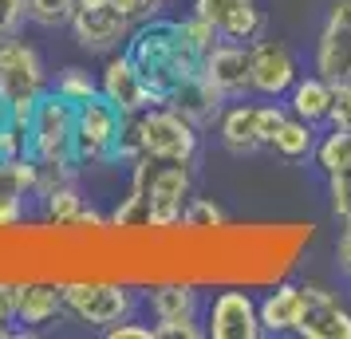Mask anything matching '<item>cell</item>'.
<instances>
[{
  "label": "cell",
  "instance_id": "1",
  "mask_svg": "<svg viewBox=\"0 0 351 339\" xmlns=\"http://www.w3.org/2000/svg\"><path fill=\"white\" fill-rule=\"evenodd\" d=\"M130 60L138 64L146 83L158 91L162 99L174 91L178 83L193 79L202 71V55L193 51V44L182 32V20H143L127 40Z\"/></svg>",
  "mask_w": 351,
  "mask_h": 339
},
{
  "label": "cell",
  "instance_id": "2",
  "mask_svg": "<svg viewBox=\"0 0 351 339\" xmlns=\"http://www.w3.org/2000/svg\"><path fill=\"white\" fill-rule=\"evenodd\" d=\"M24 154H32L40 166H80L75 158V103L64 99L56 87L44 91L36 103V114L24 130Z\"/></svg>",
  "mask_w": 351,
  "mask_h": 339
},
{
  "label": "cell",
  "instance_id": "3",
  "mask_svg": "<svg viewBox=\"0 0 351 339\" xmlns=\"http://www.w3.org/2000/svg\"><path fill=\"white\" fill-rule=\"evenodd\" d=\"M44 91H48V71L32 44H24L16 36L0 40V95L12 107V123L20 130H28Z\"/></svg>",
  "mask_w": 351,
  "mask_h": 339
},
{
  "label": "cell",
  "instance_id": "4",
  "mask_svg": "<svg viewBox=\"0 0 351 339\" xmlns=\"http://www.w3.org/2000/svg\"><path fill=\"white\" fill-rule=\"evenodd\" d=\"M130 123H134V134H138L143 158L186 162V166L197 158V127L190 118H182L170 103H158V107L130 114Z\"/></svg>",
  "mask_w": 351,
  "mask_h": 339
},
{
  "label": "cell",
  "instance_id": "5",
  "mask_svg": "<svg viewBox=\"0 0 351 339\" xmlns=\"http://www.w3.org/2000/svg\"><path fill=\"white\" fill-rule=\"evenodd\" d=\"M123 123H127V114L103 91L91 95L87 103H75V158H80V166H107L119 158Z\"/></svg>",
  "mask_w": 351,
  "mask_h": 339
},
{
  "label": "cell",
  "instance_id": "6",
  "mask_svg": "<svg viewBox=\"0 0 351 339\" xmlns=\"http://www.w3.org/2000/svg\"><path fill=\"white\" fill-rule=\"evenodd\" d=\"M64 304L67 312L83 320L87 327H111V323L127 320L134 312V292L123 280H107V276H87V280H64Z\"/></svg>",
  "mask_w": 351,
  "mask_h": 339
},
{
  "label": "cell",
  "instance_id": "7",
  "mask_svg": "<svg viewBox=\"0 0 351 339\" xmlns=\"http://www.w3.org/2000/svg\"><path fill=\"white\" fill-rule=\"evenodd\" d=\"M186 201H190V166L150 158V166H146V229L178 233Z\"/></svg>",
  "mask_w": 351,
  "mask_h": 339
},
{
  "label": "cell",
  "instance_id": "8",
  "mask_svg": "<svg viewBox=\"0 0 351 339\" xmlns=\"http://www.w3.org/2000/svg\"><path fill=\"white\" fill-rule=\"evenodd\" d=\"M99 91L111 99L123 114H138V111H146V107L166 103V99L146 83L138 64L130 60V51H111V55H107V64L99 71Z\"/></svg>",
  "mask_w": 351,
  "mask_h": 339
},
{
  "label": "cell",
  "instance_id": "9",
  "mask_svg": "<svg viewBox=\"0 0 351 339\" xmlns=\"http://www.w3.org/2000/svg\"><path fill=\"white\" fill-rule=\"evenodd\" d=\"M206 336L213 339H261L265 327H261V312H256V300L245 288H225L213 296L206 316Z\"/></svg>",
  "mask_w": 351,
  "mask_h": 339
},
{
  "label": "cell",
  "instance_id": "10",
  "mask_svg": "<svg viewBox=\"0 0 351 339\" xmlns=\"http://www.w3.org/2000/svg\"><path fill=\"white\" fill-rule=\"evenodd\" d=\"M40 190V162L32 154L0 158V229H20L28 197Z\"/></svg>",
  "mask_w": 351,
  "mask_h": 339
},
{
  "label": "cell",
  "instance_id": "11",
  "mask_svg": "<svg viewBox=\"0 0 351 339\" xmlns=\"http://www.w3.org/2000/svg\"><path fill=\"white\" fill-rule=\"evenodd\" d=\"M71 32H75V40H80V48L111 55V51H119L123 40H130L134 24L114 8L111 0H103V4L75 8V16H71Z\"/></svg>",
  "mask_w": 351,
  "mask_h": 339
},
{
  "label": "cell",
  "instance_id": "12",
  "mask_svg": "<svg viewBox=\"0 0 351 339\" xmlns=\"http://www.w3.org/2000/svg\"><path fill=\"white\" fill-rule=\"evenodd\" d=\"M202 75H206L225 99L249 95V91H253V55H249V44L221 40L213 51L202 55Z\"/></svg>",
  "mask_w": 351,
  "mask_h": 339
},
{
  "label": "cell",
  "instance_id": "13",
  "mask_svg": "<svg viewBox=\"0 0 351 339\" xmlns=\"http://www.w3.org/2000/svg\"><path fill=\"white\" fill-rule=\"evenodd\" d=\"M249 55H253V95L280 99L292 91V83L300 79L296 75V60H292V51L280 40L256 36L249 44Z\"/></svg>",
  "mask_w": 351,
  "mask_h": 339
},
{
  "label": "cell",
  "instance_id": "14",
  "mask_svg": "<svg viewBox=\"0 0 351 339\" xmlns=\"http://www.w3.org/2000/svg\"><path fill=\"white\" fill-rule=\"evenodd\" d=\"M304 288V316L296 336L304 339H351V312L319 284H300Z\"/></svg>",
  "mask_w": 351,
  "mask_h": 339
},
{
  "label": "cell",
  "instance_id": "15",
  "mask_svg": "<svg viewBox=\"0 0 351 339\" xmlns=\"http://www.w3.org/2000/svg\"><path fill=\"white\" fill-rule=\"evenodd\" d=\"M64 304V280H44V276H28L16 280V323L24 327H48Z\"/></svg>",
  "mask_w": 351,
  "mask_h": 339
},
{
  "label": "cell",
  "instance_id": "16",
  "mask_svg": "<svg viewBox=\"0 0 351 339\" xmlns=\"http://www.w3.org/2000/svg\"><path fill=\"white\" fill-rule=\"evenodd\" d=\"M166 103H170L182 118H190L197 130H206V127H213V123L221 118V111H225V103H229V99H225L221 91L202 75V71H197L193 79L178 83L174 91L166 95Z\"/></svg>",
  "mask_w": 351,
  "mask_h": 339
},
{
  "label": "cell",
  "instance_id": "17",
  "mask_svg": "<svg viewBox=\"0 0 351 339\" xmlns=\"http://www.w3.org/2000/svg\"><path fill=\"white\" fill-rule=\"evenodd\" d=\"M256 312H261V327L265 336H288L300 327L304 316V288L300 284H288V280H276L265 300H256Z\"/></svg>",
  "mask_w": 351,
  "mask_h": 339
},
{
  "label": "cell",
  "instance_id": "18",
  "mask_svg": "<svg viewBox=\"0 0 351 339\" xmlns=\"http://www.w3.org/2000/svg\"><path fill=\"white\" fill-rule=\"evenodd\" d=\"M316 71L328 83H351V28L343 24H324L316 44Z\"/></svg>",
  "mask_w": 351,
  "mask_h": 339
},
{
  "label": "cell",
  "instance_id": "19",
  "mask_svg": "<svg viewBox=\"0 0 351 339\" xmlns=\"http://www.w3.org/2000/svg\"><path fill=\"white\" fill-rule=\"evenodd\" d=\"M217 134L233 154H253L261 150V127H256V103H233L217 118Z\"/></svg>",
  "mask_w": 351,
  "mask_h": 339
},
{
  "label": "cell",
  "instance_id": "20",
  "mask_svg": "<svg viewBox=\"0 0 351 339\" xmlns=\"http://www.w3.org/2000/svg\"><path fill=\"white\" fill-rule=\"evenodd\" d=\"M150 312L154 320H186L197 316V284L182 276H166L150 288Z\"/></svg>",
  "mask_w": 351,
  "mask_h": 339
},
{
  "label": "cell",
  "instance_id": "21",
  "mask_svg": "<svg viewBox=\"0 0 351 339\" xmlns=\"http://www.w3.org/2000/svg\"><path fill=\"white\" fill-rule=\"evenodd\" d=\"M288 111L300 114L304 123H328V114H332V83L324 79V75H308V79H296L292 83V91H288Z\"/></svg>",
  "mask_w": 351,
  "mask_h": 339
},
{
  "label": "cell",
  "instance_id": "22",
  "mask_svg": "<svg viewBox=\"0 0 351 339\" xmlns=\"http://www.w3.org/2000/svg\"><path fill=\"white\" fill-rule=\"evenodd\" d=\"M272 150L288 162H300V158H308V154H316V127L304 123L300 114L288 111V118L280 123L276 138H272Z\"/></svg>",
  "mask_w": 351,
  "mask_h": 339
},
{
  "label": "cell",
  "instance_id": "23",
  "mask_svg": "<svg viewBox=\"0 0 351 339\" xmlns=\"http://www.w3.org/2000/svg\"><path fill=\"white\" fill-rule=\"evenodd\" d=\"M316 162L324 174H343L351 170V130L332 127V134H324L316 142Z\"/></svg>",
  "mask_w": 351,
  "mask_h": 339
},
{
  "label": "cell",
  "instance_id": "24",
  "mask_svg": "<svg viewBox=\"0 0 351 339\" xmlns=\"http://www.w3.org/2000/svg\"><path fill=\"white\" fill-rule=\"evenodd\" d=\"M221 225H229V217H225V210L213 197H190L186 201L182 229H190V233H213V229H221Z\"/></svg>",
  "mask_w": 351,
  "mask_h": 339
},
{
  "label": "cell",
  "instance_id": "25",
  "mask_svg": "<svg viewBox=\"0 0 351 339\" xmlns=\"http://www.w3.org/2000/svg\"><path fill=\"white\" fill-rule=\"evenodd\" d=\"M44 205H48L51 225H71L83 213V197H80V190H75V181H64V186H56L51 194H44Z\"/></svg>",
  "mask_w": 351,
  "mask_h": 339
},
{
  "label": "cell",
  "instance_id": "26",
  "mask_svg": "<svg viewBox=\"0 0 351 339\" xmlns=\"http://www.w3.org/2000/svg\"><path fill=\"white\" fill-rule=\"evenodd\" d=\"M80 8V0H28V20H36L40 28H64L71 24Z\"/></svg>",
  "mask_w": 351,
  "mask_h": 339
},
{
  "label": "cell",
  "instance_id": "27",
  "mask_svg": "<svg viewBox=\"0 0 351 339\" xmlns=\"http://www.w3.org/2000/svg\"><path fill=\"white\" fill-rule=\"evenodd\" d=\"M56 91L71 103H87L91 95H99V79H91L83 67H64L60 79H56Z\"/></svg>",
  "mask_w": 351,
  "mask_h": 339
},
{
  "label": "cell",
  "instance_id": "28",
  "mask_svg": "<svg viewBox=\"0 0 351 339\" xmlns=\"http://www.w3.org/2000/svg\"><path fill=\"white\" fill-rule=\"evenodd\" d=\"M182 32H186V40L193 44V51H197V55H206V51H213V48H217V44L225 40V36L217 32V28H213V24H209L206 16H197V12L182 20Z\"/></svg>",
  "mask_w": 351,
  "mask_h": 339
},
{
  "label": "cell",
  "instance_id": "29",
  "mask_svg": "<svg viewBox=\"0 0 351 339\" xmlns=\"http://www.w3.org/2000/svg\"><path fill=\"white\" fill-rule=\"evenodd\" d=\"M245 4H253V0H193V12H197V16H206L209 24L221 32V28L237 16Z\"/></svg>",
  "mask_w": 351,
  "mask_h": 339
},
{
  "label": "cell",
  "instance_id": "30",
  "mask_svg": "<svg viewBox=\"0 0 351 339\" xmlns=\"http://www.w3.org/2000/svg\"><path fill=\"white\" fill-rule=\"evenodd\" d=\"M328 186H332L335 217H339L343 225H351V170H343V174H328Z\"/></svg>",
  "mask_w": 351,
  "mask_h": 339
},
{
  "label": "cell",
  "instance_id": "31",
  "mask_svg": "<svg viewBox=\"0 0 351 339\" xmlns=\"http://www.w3.org/2000/svg\"><path fill=\"white\" fill-rule=\"evenodd\" d=\"M197 336H206V327H197V316L154 323V339H197Z\"/></svg>",
  "mask_w": 351,
  "mask_h": 339
},
{
  "label": "cell",
  "instance_id": "32",
  "mask_svg": "<svg viewBox=\"0 0 351 339\" xmlns=\"http://www.w3.org/2000/svg\"><path fill=\"white\" fill-rule=\"evenodd\" d=\"M111 4L130 20V24L154 20V16H162V8H166V0H111Z\"/></svg>",
  "mask_w": 351,
  "mask_h": 339
},
{
  "label": "cell",
  "instance_id": "33",
  "mask_svg": "<svg viewBox=\"0 0 351 339\" xmlns=\"http://www.w3.org/2000/svg\"><path fill=\"white\" fill-rule=\"evenodd\" d=\"M328 123L339 130H351V83H332V114Z\"/></svg>",
  "mask_w": 351,
  "mask_h": 339
},
{
  "label": "cell",
  "instance_id": "34",
  "mask_svg": "<svg viewBox=\"0 0 351 339\" xmlns=\"http://www.w3.org/2000/svg\"><path fill=\"white\" fill-rule=\"evenodd\" d=\"M24 20H28V0H0V40L16 36Z\"/></svg>",
  "mask_w": 351,
  "mask_h": 339
},
{
  "label": "cell",
  "instance_id": "35",
  "mask_svg": "<svg viewBox=\"0 0 351 339\" xmlns=\"http://www.w3.org/2000/svg\"><path fill=\"white\" fill-rule=\"evenodd\" d=\"M16 280H0V336H12L16 327Z\"/></svg>",
  "mask_w": 351,
  "mask_h": 339
},
{
  "label": "cell",
  "instance_id": "36",
  "mask_svg": "<svg viewBox=\"0 0 351 339\" xmlns=\"http://www.w3.org/2000/svg\"><path fill=\"white\" fill-rule=\"evenodd\" d=\"M12 154H24V130L16 123H4L0 127V158H12Z\"/></svg>",
  "mask_w": 351,
  "mask_h": 339
},
{
  "label": "cell",
  "instance_id": "37",
  "mask_svg": "<svg viewBox=\"0 0 351 339\" xmlns=\"http://www.w3.org/2000/svg\"><path fill=\"white\" fill-rule=\"evenodd\" d=\"M111 339H154V327H143V323H130V320H119L107 327Z\"/></svg>",
  "mask_w": 351,
  "mask_h": 339
},
{
  "label": "cell",
  "instance_id": "38",
  "mask_svg": "<svg viewBox=\"0 0 351 339\" xmlns=\"http://www.w3.org/2000/svg\"><path fill=\"white\" fill-rule=\"evenodd\" d=\"M328 20H332V24H343V28H351V0H335L332 12H328Z\"/></svg>",
  "mask_w": 351,
  "mask_h": 339
},
{
  "label": "cell",
  "instance_id": "39",
  "mask_svg": "<svg viewBox=\"0 0 351 339\" xmlns=\"http://www.w3.org/2000/svg\"><path fill=\"white\" fill-rule=\"evenodd\" d=\"M335 257H339V268L351 273V225H348V233L339 237V244H335Z\"/></svg>",
  "mask_w": 351,
  "mask_h": 339
},
{
  "label": "cell",
  "instance_id": "40",
  "mask_svg": "<svg viewBox=\"0 0 351 339\" xmlns=\"http://www.w3.org/2000/svg\"><path fill=\"white\" fill-rule=\"evenodd\" d=\"M4 123H12V107L4 103V95H0V127H4Z\"/></svg>",
  "mask_w": 351,
  "mask_h": 339
}]
</instances>
